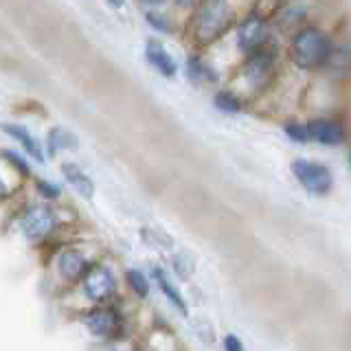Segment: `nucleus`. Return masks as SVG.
Instances as JSON below:
<instances>
[{
	"mask_svg": "<svg viewBox=\"0 0 351 351\" xmlns=\"http://www.w3.org/2000/svg\"><path fill=\"white\" fill-rule=\"evenodd\" d=\"M224 351H244V345L235 334H226L224 338Z\"/></svg>",
	"mask_w": 351,
	"mask_h": 351,
	"instance_id": "b1692460",
	"label": "nucleus"
},
{
	"mask_svg": "<svg viewBox=\"0 0 351 351\" xmlns=\"http://www.w3.org/2000/svg\"><path fill=\"white\" fill-rule=\"evenodd\" d=\"M233 20L235 9L228 0H202L191 20V33L197 44H211L224 36Z\"/></svg>",
	"mask_w": 351,
	"mask_h": 351,
	"instance_id": "f257e3e1",
	"label": "nucleus"
},
{
	"mask_svg": "<svg viewBox=\"0 0 351 351\" xmlns=\"http://www.w3.org/2000/svg\"><path fill=\"white\" fill-rule=\"evenodd\" d=\"M349 162H351V156H349Z\"/></svg>",
	"mask_w": 351,
	"mask_h": 351,
	"instance_id": "cd10ccee",
	"label": "nucleus"
},
{
	"mask_svg": "<svg viewBox=\"0 0 351 351\" xmlns=\"http://www.w3.org/2000/svg\"><path fill=\"white\" fill-rule=\"evenodd\" d=\"M3 156H5V160L11 165V167H16V171H20L22 176H31L29 165H27L25 158L20 156V154H16L14 149H5V152H3Z\"/></svg>",
	"mask_w": 351,
	"mask_h": 351,
	"instance_id": "4be33fe9",
	"label": "nucleus"
},
{
	"mask_svg": "<svg viewBox=\"0 0 351 351\" xmlns=\"http://www.w3.org/2000/svg\"><path fill=\"white\" fill-rule=\"evenodd\" d=\"M20 226H22V233H25V237L29 241H42L53 233L55 226H58V217H55L51 206L33 204L27 208L25 215H22Z\"/></svg>",
	"mask_w": 351,
	"mask_h": 351,
	"instance_id": "39448f33",
	"label": "nucleus"
},
{
	"mask_svg": "<svg viewBox=\"0 0 351 351\" xmlns=\"http://www.w3.org/2000/svg\"><path fill=\"white\" fill-rule=\"evenodd\" d=\"M307 130H310V138L321 145H340L347 138L343 123L336 119H314L307 123Z\"/></svg>",
	"mask_w": 351,
	"mask_h": 351,
	"instance_id": "1a4fd4ad",
	"label": "nucleus"
},
{
	"mask_svg": "<svg viewBox=\"0 0 351 351\" xmlns=\"http://www.w3.org/2000/svg\"><path fill=\"white\" fill-rule=\"evenodd\" d=\"M106 3L112 9H123L125 7V0H106Z\"/></svg>",
	"mask_w": 351,
	"mask_h": 351,
	"instance_id": "a878e982",
	"label": "nucleus"
},
{
	"mask_svg": "<svg viewBox=\"0 0 351 351\" xmlns=\"http://www.w3.org/2000/svg\"><path fill=\"white\" fill-rule=\"evenodd\" d=\"M141 3L152 5V7H158V5H162V3H165V0H141Z\"/></svg>",
	"mask_w": 351,
	"mask_h": 351,
	"instance_id": "bb28decb",
	"label": "nucleus"
},
{
	"mask_svg": "<svg viewBox=\"0 0 351 351\" xmlns=\"http://www.w3.org/2000/svg\"><path fill=\"white\" fill-rule=\"evenodd\" d=\"M80 145V141L73 134V132L64 130V128H53L49 132V141H47V149L51 156H55L60 149H75Z\"/></svg>",
	"mask_w": 351,
	"mask_h": 351,
	"instance_id": "2eb2a0df",
	"label": "nucleus"
},
{
	"mask_svg": "<svg viewBox=\"0 0 351 351\" xmlns=\"http://www.w3.org/2000/svg\"><path fill=\"white\" fill-rule=\"evenodd\" d=\"M171 3H173L176 7H180V9H189V7L200 5L202 0H171Z\"/></svg>",
	"mask_w": 351,
	"mask_h": 351,
	"instance_id": "393cba45",
	"label": "nucleus"
},
{
	"mask_svg": "<svg viewBox=\"0 0 351 351\" xmlns=\"http://www.w3.org/2000/svg\"><path fill=\"white\" fill-rule=\"evenodd\" d=\"M213 104L217 110H222V112H226V114L241 112V99L233 93H228V90H219L213 99Z\"/></svg>",
	"mask_w": 351,
	"mask_h": 351,
	"instance_id": "a211bd4d",
	"label": "nucleus"
},
{
	"mask_svg": "<svg viewBox=\"0 0 351 351\" xmlns=\"http://www.w3.org/2000/svg\"><path fill=\"white\" fill-rule=\"evenodd\" d=\"M82 321L88 327V332L97 338H110L121 329V316L117 314V310H112V307H108V305L95 307V310L84 314Z\"/></svg>",
	"mask_w": 351,
	"mask_h": 351,
	"instance_id": "423d86ee",
	"label": "nucleus"
},
{
	"mask_svg": "<svg viewBox=\"0 0 351 351\" xmlns=\"http://www.w3.org/2000/svg\"><path fill=\"white\" fill-rule=\"evenodd\" d=\"M272 73H274V51L268 49V44L248 55L244 75L252 86H263L272 77Z\"/></svg>",
	"mask_w": 351,
	"mask_h": 351,
	"instance_id": "6e6552de",
	"label": "nucleus"
},
{
	"mask_svg": "<svg viewBox=\"0 0 351 351\" xmlns=\"http://www.w3.org/2000/svg\"><path fill=\"white\" fill-rule=\"evenodd\" d=\"M285 134H288L290 141L294 143H307L312 141L310 138V130H307V123H299V121H288V123L283 125Z\"/></svg>",
	"mask_w": 351,
	"mask_h": 351,
	"instance_id": "6ab92c4d",
	"label": "nucleus"
},
{
	"mask_svg": "<svg viewBox=\"0 0 351 351\" xmlns=\"http://www.w3.org/2000/svg\"><path fill=\"white\" fill-rule=\"evenodd\" d=\"M332 53H334L332 42L316 27H305L301 31H296V36L292 38L290 44L292 62L305 71H314L325 66L329 58H332Z\"/></svg>",
	"mask_w": 351,
	"mask_h": 351,
	"instance_id": "f03ea898",
	"label": "nucleus"
},
{
	"mask_svg": "<svg viewBox=\"0 0 351 351\" xmlns=\"http://www.w3.org/2000/svg\"><path fill=\"white\" fill-rule=\"evenodd\" d=\"M36 189H38V193L44 197V200H58V197L62 195L60 184L49 182V180H42V178L36 180Z\"/></svg>",
	"mask_w": 351,
	"mask_h": 351,
	"instance_id": "412c9836",
	"label": "nucleus"
},
{
	"mask_svg": "<svg viewBox=\"0 0 351 351\" xmlns=\"http://www.w3.org/2000/svg\"><path fill=\"white\" fill-rule=\"evenodd\" d=\"M292 173H294V178L301 182L303 189L312 195H327L334 186L332 171L321 162L299 158L292 162Z\"/></svg>",
	"mask_w": 351,
	"mask_h": 351,
	"instance_id": "20e7f679",
	"label": "nucleus"
},
{
	"mask_svg": "<svg viewBox=\"0 0 351 351\" xmlns=\"http://www.w3.org/2000/svg\"><path fill=\"white\" fill-rule=\"evenodd\" d=\"M3 128H5V132H7V134H9L11 138L20 143L22 149H25L31 158H36L38 162H44V154H42L40 143L36 141V136H33L25 125H18V123H5Z\"/></svg>",
	"mask_w": 351,
	"mask_h": 351,
	"instance_id": "ddd939ff",
	"label": "nucleus"
},
{
	"mask_svg": "<svg viewBox=\"0 0 351 351\" xmlns=\"http://www.w3.org/2000/svg\"><path fill=\"white\" fill-rule=\"evenodd\" d=\"M88 268H90V263H88V259L75 248L64 250L58 257V270L66 281H82Z\"/></svg>",
	"mask_w": 351,
	"mask_h": 351,
	"instance_id": "9b49d317",
	"label": "nucleus"
},
{
	"mask_svg": "<svg viewBox=\"0 0 351 351\" xmlns=\"http://www.w3.org/2000/svg\"><path fill=\"white\" fill-rule=\"evenodd\" d=\"M235 40H237V47L244 53H248V55L255 53L261 47H266V44H268V27H266V22H263L261 18H257V16L246 18L239 25Z\"/></svg>",
	"mask_w": 351,
	"mask_h": 351,
	"instance_id": "0eeeda50",
	"label": "nucleus"
},
{
	"mask_svg": "<svg viewBox=\"0 0 351 351\" xmlns=\"http://www.w3.org/2000/svg\"><path fill=\"white\" fill-rule=\"evenodd\" d=\"M186 77L195 84H204V82H215L217 75L215 71L208 66L206 62H202L197 55H189L186 58Z\"/></svg>",
	"mask_w": 351,
	"mask_h": 351,
	"instance_id": "dca6fc26",
	"label": "nucleus"
},
{
	"mask_svg": "<svg viewBox=\"0 0 351 351\" xmlns=\"http://www.w3.org/2000/svg\"><path fill=\"white\" fill-rule=\"evenodd\" d=\"M145 60L152 64L154 71H158L162 77H176L178 73V64L171 58V53L162 47L158 40H147V47H145Z\"/></svg>",
	"mask_w": 351,
	"mask_h": 351,
	"instance_id": "9d476101",
	"label": "nucleus"
},
{
	"mask_svg": "<svg viewBox=\"0 0 351 351\" xmlns=\"http://www.w3.org/2000/svg\"><path fill=\"white\" fill-rule=\"evenodd\" d=\"M173 268H176V272H178L182 279H186L191 274V270H193V263L186 261L184 255H178V257H173Z\"/></svg>",
	"mask_w": 351,
	"mask_h": 351,
	"instance_id": "5701e85b",
	"label": "nucleus"
},
{
	"mask_svg": "<svg viewBox=\"0 0 351 351\" xmlns=\"http://www.w3.org/2000/svg\"><path fill=\"white\" fill-rule=\"evenodd\" d=\"M125 279H128L130 290L134 292L138 299H147V296H149V281H147L145 274H143L141 270H136V268H132V270H128Z\"/></svg>",
	"mask_w": 351,
	"mask_h": 351,
	"instance_id": "f3484780",
	"label": "nucleus"
},
{
	"mask_svg": "<svg viewBox=\"0 0 351 351\" xmlns=\"http://www.w3.org/2000/svg\"><path fill=\"white\" fill-rule=\"evenodd\" d=\"M62 173H64L66 182H69L82 197H86V200H88V197L95 195V182H93V178L82 167H77L75 162H64L62 165Z\"/></svg>",
	"mask_w": 351,
	"mask_h": 351,
	"instance_id": "f8f14e48",
	"label": "nucleus"
},
{
	"mask_svg": "<svg viewBox=\"0 0 351 351\" xmlns=\"http://www.w3.org/2000/svg\"><path fill=\"white\" fill-rule=\"evenodd\" d=\"M82 290L88 296V301L97 305L108 303L117 294V277L104 263H90V268L86 270L82 277Z\"/></svg>",
	"mask_w": 351,
	"mask_h": 351,
	"instance_id": "7ed1b4c3",
	"label": "nucleus"
},
{
	"mask_svg": "<svg viewBox=\"0 0 351 351\" xmlns=\"http://www.w3.org/2000/svg\"><path fill=\"white\" fill-rule=\"evenodd\" d=\"M145 20H147V25H149L152 29H156V31H160V33H167V36L173 31L169 18L165 16V14H160V11H147Z\"/></svg>",
	"mask_w": 351,
	"mask_h": 351,
	"instance_id": "aec40b11",
	"label": "nucleus"
},
{
	"mask_svg": "<svg viewBox=\"0 0 351 351\" xmlns=\"http://www.w3.org/2000/svg\"><path fill=\"white\" fill-rule=\"evenodd\" d=\"M154 279H156L160 292H162L165 296H167V301H169L182 316H186V303H184V299H182L180 290L176 288L173 281L167 277V272H165L162 268H154Z\"/></svg>",
	"mask_w": 351,
	"mask_h": 351,
	"instance_id": "4468645a",
	"label": "nucleus"
}]
</instances>
